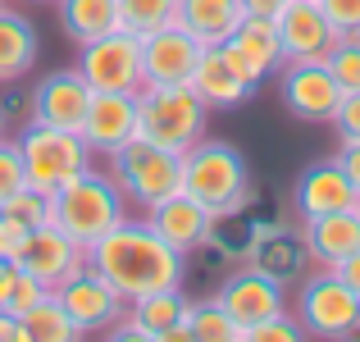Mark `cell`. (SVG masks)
<instances>
[{
  "label": "cell",
  "instance_id": "obj_13",
  "mask_svg": "<svg viewBox=\"0 0 360 342\" xmlns=\"http://www.w3.org/2000/svg\"><path fill=\"white\" fill-rule=\"evenodd\" d=\"M141 128L137 114V91H96L87 106V119H82V141L96 160H110L119 146H128Z\"/></svg>",
  "mask_w": 360,
  "mask_h": 342
},
{
  "label": "cell",
  "instance_id": "obj_7",
  "mask_svg": "<svg viewBox=\"0 0 360 342\" xmlns=\"http://www.w3.org/2000/svg\"><path fill=\"white\" fill-rule=\"evenodd\" d=\"M297 319L306 338H356L360 324V297L342 283V274L319 265L297 292Z\"/></svg>",
  "mask_w": 360,
  "mask_h": 342
},
{
  "label": "cell",
  "instance_id": "obj_10",
  "mask_svg": "<svg viewBox=\"0 0 360 342\" xmlns=\"http://www.w3.org/2000/svg\"><path fill=\"white\" fill-rule=\"evenodd\" d=\"M205 46L187 32L183 23H165L155 32L141 37V82L150 87H174V82H192V69L201 60Z\"/></svg>",
  "mask_w": 360,
  "mask_h": 342
},
{
  "label": "cell",
  "instance_id": "obj_37",
  "mask_svg": "<svg viewBox=\"0 0 360 342\" xmlns=\"http://www.w3.org/2000/svg\"><path fill=\"white\" fill-rule=\"evenodd\" d=\"M23 242H27V228L14 224L9 215H0V255H5V260H14V255L23 251Z\"/></svg>",
  "mask_w": 360,
  "mask_h": 342
},
{
  "label": "cell",
  "instance_id": "obj_30",
  "mask_svg": "<svg viewBox=\"0 0 360 342\" xmlns=\"http://www.w3.org/2000/svg\"><path fill=\"white\" fill-rule=\"evenodd\" d=\"M0 215H9L14 224H23L27 233H32V228L51 224V192H41V187H18V192L0 205Z\"/></svg>",
  "mask_w": 360,
  "mask_h": 342
},
{
  "label": "cell",
  "instance_id": "obj_18",
  "mask_svg": "<svg viewBox=\"0 0 360 342\" xmlns=\"http://www.w3.org/2000/svg\"><path fill=\"white\" fill-rule=\"evenodd\" d=\"M91 96H96V91H91V82L78 73V64H73V69H55L32 87V114H27V119L78 132L82 119H87Z\"/></svg>",
  "mask_w": 360,
  "mask_h": 342
},
{
  "label": "cell",
  "instance_id": "obj_40",
  "mask_svg": "<svg viewBox=\"0 0 360 342\" xmlns=\"http://www.w3.org/2000/svg\"><path fill=\"white\" fill-rule=\"evenodd\" d=\"M0 342H27L23 334V319L9 315V310H0Z\"/></svg>",
  "mask_w": 360,
  "mask_h": 342
},
{
  "label": "cell",
  "instance_id": "obj_8",
  "mask_svg": "<svg viewBox=\"0 0 360 342\" xmlns=\"http://www.w3.org/2000/svg\"><path fill=\"white\" fill-rule=\"evenodd\" d=\"M78 73L91 82V91H137L141 87V37L128 27L82 42Z\"/></svg>",
  "mask_w": 360,
  "mask_h": 342
},
{
  "label": "cell",
  "instance_id": "obj_17",
  "mask_svg": "<svg viewBox=\"0 0 360 342\" xmlns=\"http://www.w3.org/2000/svg\"><path fill=\"white\" fill-rule=\"evenodd\" d=\"M14 265H18V270H27L32 279H41L46 288H60L69 274H78L82 265H87V246L73 242L64 228L41 224V228L27 233V242H23V251L14 255Z\"/></svg>",
  "mask_w": 360,
  "mask_h": 342
},
{
  "label": "cell",
  "instance_id": "obj_36",
  "mask_svg": "<svg viewBox=\"0 0 360 342\" xmlns=\"http://www.w3.org/2000/svg\"><path fill=\"white\" fill-rule=\"evenodd\" d=\"M333 128L342 141H360V91H347L333 110Z\"/></svg>",
  "mask_w": 360,
  "mask_h": 342
},
{
  "label": "cell",
  "instance_id": "obj_16",
  "mask_svg": "<svg viewBox=\"0 0 360 342\" xmlns=\"http://www.w3.org/2000/svg\"><path fill=\"white\" fill-rule=\"evenodd\" d=\"M214 301H219V306L233 315V324L242 329V342H246V329H255L260 319L288 310V306H283V283L274 279V274L255 270V265H251V270L229 274V279H224V288L214 292Z\"/></svg>",
  "mask_w": 360,
  "mask_h": 342
},
{
  "label": "cell",
  "instance_id": "obj_21",
  "mask_svg": "<svg viewBox=\"0 0 360 342\" xmlns=\"http://www.w3.org/2000/svg\"><path fill=\"white\" fill-rule=\"evenodd\" d=\"M301 246L315 265H342L352 251H360V205L333 215H310L301 220Z\"/></svg>",
  "mask_w": 360,
  "mask_h": 342
},
{
  "label": "cell",
  "instance_id": "obj_12",
  "mask_svg": "<svg viewBox=\"0 0 360 342\" xmlns=\"http://www.w3.org/2000/svg\"><path fill=\"white\" fill-rule=\"evenodd\" d=\"M274 27H278V42H283V64L288 60H328V51L342 42L319 0H288L274 14Z\"/></svg>",
  "mask_w": 360,
  "mask_h": 342
},
{
  "label": "cell",
  "instance_id": "obj_20",
  "mask_svg": "<svg viewBox=\"0 0 360 342\" xmlns=\"http://www.w3.org/2000/svg\"><path fill=\"white\" fill-rule=\"evenodd\" d=\"M356 205H360V192H356V183L347 178V169L338 165V160H319V165H310L306 174L297 178L301 220H310V215H333V210H356Z\"/></svg>",
  "mask_w": 360,
  "mask_h": 342
},
{
  "label": "cell",
  "instance_id": "obj_24",
  "mask_svg": "<svg viewBox=\"0 0 360 342\" xmlns=\"http://www.w3.org/2000/svg\"><path fill=\"white\" fill-rule=\"evenodd\" d=\"M32 60H37V27L27 23V14H14L0 5V87L27 78Z\"/></svg>",
  "mask_w": 360,
  "mask_h": 342
},
{
  "label": "cell",
  "instance_id": "obj_3",
  "mask_svg": "<svg viewBox=\"0 0 360 342\" xmlns=\"http://www.w3.org/2000/svg\"><path fill=\"white\" fill-rule=\"evenodd\" d=\"M183 192L196 196L214 220H229L251 201V169L233 141L205 132L196 146L183 151Z\"/></svg>",
  "mask_w": 360,
  "mask_h": 342
},
{
  "label": "cell",
  "instance_id": "obj_27",
  "mask_svg": "<svg viewBox=\"0 0 360 342\" xmlns=\"http://www.w3.org/2000/svg\"><path fill=\"white\" fill-rule=\"evenodd\" d=\"M23 319V334L27 342H78L82 338V329L69 319V310L55 301V292H46L41 301H37L27 315H18Z\"/></svg>",
  "mask_w": 360,
  "mask_h": 342
},
{
  "label": "cell",
  "instance_id": "obj_28",
  "mask_svg": "<svg viewBox=\"0 0 360 342\" xmlns=\"http://www.w3.org/2000/svg\"><path fill=\"white\" fill-rule=\"evenodd\" d=\"M187 329L192 342H242V329L219 301H187Z\"/></svg>",
  "mask_w": 360,
  "mask_h": 342
},
{
  "label": "cell",
  "instance_id": "obj_1",
  "mask_svg": "<svg viewBox=\"0 0 360 342\" xmlns=\"http://www.w3.org/2000/svg\"><path fill=\"white\" fill-rule=\"evenodd\" d=\"M87 265L123 301H137L146 292H165L183 283V255L146 220H132V215L119 228H110L101 242L87 246Z\"/></svg>",
  "mask_w": 360,
  "mask_h": 342
},
{
  "label": "cell",
  "instance_id": "obj_31",
  "mask_svg": "<svg viewBox=\"0 0 360 342\" xmlns=\"http://www.w3.org/2000/svg\"><path fill=\"white\" fill-rule=\"evenodd\" d=\"M328 73L338 78V87H342V96L347 91H360V37H342V42L328 51Z\"/></svg>",
  "mask_w": 360,
  "mask_h": 342
},
{
  "label": "cell",
  "instance_id": "obj_15",
  "mask_svg": "<svg viewBox=\"0 0 360 342\" xmlns=\"http://www.w3.org/2000/svg\"><path fill=\"white\" fill-rule=\"evenodd\" d=\"M110 334H132L141 342H192V329H187V297L178 288L146 292V297L128 301V315H123Z\"/></svg>",
  "mask_w": 360,
  "mask_h": 342
},
{
  "label": "cell",
  "instance_id": "obj_45",
  "mask_svg": "<svg viewBox=\"0 0 360 342\" xmlns=\"http://www.w3.org/2000/svg\"><path fill=\"white\" fill-rule=\"evenodd\" d=\"M356 334H360V324H356Z\"/></svg>",
  "mask_w": 360,
  "mask_h": 342
},
{
  "label": "cell",
  "instance_id": "obj_26",
  "mask_svg": "<svg viewBox=\"0 0 360 342\" xmlns=\"http://www.w3.org/2000/svg\"><path fill=\"white\" fill-rule=\"evenodd\" d=\"M60 23L73 42H96V37L119 27V0H55Z\"/></svg>",
  "mask_w": 360,
  "mask_h": 342
},
{
  "label": "cell",
  "instance_id": "obj_4",
  "mask_svg": "<svg viewBox=\"0 0 360 342\" xmlns=\"http://www.w3.org/2000/svg\"><path fill=\"white\" fill-rule=\"evenodd\" d=\"M137 114L141 128L137 137L155 141V146H169L183 156L187 146L205 137V123H210V106L196 96L187 82H174V87H150L141 82L137 87Z\"/></svg>",
  "mask_w": 360,
  "mask_h": 342
},
{
  "label": "cell",
  "instance_id": "obj_5",
  "mask_svg": "<svg viewBox=\"0 0 360 342\" xmlns=\"http://www.w3.org/2000/svg\"><path fill=\"white\" fill-rule=\"evenodd\" d=\"M110 178L119 183V192L128 196L132 210L146 215L165 196L183 192V156L169 146H155L146 137H132L128 146H119L110 156Z\"/></svg>",
  "mask_w": 360,
  "mask_h": 342
},
{
  "label": "cell",
  "instance_id": "obj_38",
  "mask_svg": "<svg viewBox=\"0 0 360 342\" xmlns=\"http://www.w3.org/2000/svg\"><path fill=\"white\" fill-rule=\"evenodd\" d=\"M338 165L347 169V178H352L356 192H360V141H342V151H338Z\"/></svg>",
  "mask_w": 360,
  "mask_h": 342
},
{
  "label": "cell",
  "instance_id": "obj_35",
  "mask_svg": "<svg viewBox=\"0 0 360 342\" xmlns=\"http://www.w3.org/2000/svg\"><path fill=\"white\" fill-rule=\"evenodd\" d=\"M338 37H360V0H319Z\"/></svg>",
  "mask_w": 360,
  "mask_h": 342
},
{
  "label": "cell",
  "instance_id": "obj_2",
  "mask_svg": "<svg viewBox=\"0 0 360 342\" xmlns=\"http://www.w3.org/2000/svg\"><path fill=\"white\" fill-rule=\"evenodd\" d=\"M128 215H132L128 196L119 192V183L110 178V169L101 174L96 165L82 169L78 178H69V183H60L51 192V224L64 228V233H69L73 242H82V246L101 242V237H105L110 228H119Z\"/></svg>",
  "mask_w": 360,
  "mask_h": 342
},
{
  "label": "cell",
  "instance_id": "obj_44",
  "mask_svg": "<svg viewBox=\"0 0 360 342\" xmlns=\"http://www.w3.org/2000/svg\"><path fill=\"white\" fill-rule=\"evenodd\" d=\"M32 5H55V0H32Z\"/></svg>",
  "mask_w": 360,
  "mask_h": 342
},
{
  "label": "cell",
  "instance_id": "obj_42",
  "mask_svg": "<svg viewBox=\"0 0 360 342\" xmlns=\"http://www.w3.org/2000/svg\"><path fill=\"white\" fill-rule=\"evenodd\" d=\"M283 5H288V0H242V9H246V14H264V18H274Z\"/></svg>",
  "mask_w": 360,
  "mask_h": 342
},
{
  "label": "cell",
  "instance_id": "obj_43",
  "mask_svg": "<svg viewBox=\"0 0 360 342\" xmlns=\"http://www.w3.org/2000/svg\"><path fill=\"white\" fill-rule=\"evenodd\" d=\"M0 137H5V110H0Z\"/></svg>",
  "mask_w": 360,
  "mask_h": 342
},
{
  "label": "cell",
  "instance_id": "obj_19",
  "mask_svg": "<svg viewBox=\"0 0 360 342\" xmlns=\"http://www.w3.org/2000/svg\"><path fill=\"white\" fill-rule=\"evenodd\" d=\"M150 228H155L160 237H165L169 246H174L178 255H192V251H201L205 242L214 237V215L205 210L196 196H187V192H174V196H165L160 205H150L146 215H141Z\"/></svg>",
  "mask_w": 360,
  "mask_h": 342
},
{
  "label": "cell",
  "instance_id": "obj_14",
  "mask_svg": "<svg viewBox=\"0 0 360 342\" xmlns=\"http://www.w3.org/2000/svg\"><path fill=\"white\" fill-rule=\"evenodd\" d=\"M342 87L324 60H288L283 64V106L306 123H333Z\"/></svg>",
  "mask_w": 360,
  "mask_h": 342
},
{
  "label": "cell",
  "instance_id": "obj_11",
  "mask_svg": "<svg viewBox=\"0 0 360 342\" xmlns=\"http://www.w3.org/2000/svg\"><path fill=\"white\" fill-rule=\"evenodd\" d=\"M219 51L229 55V64L242 73L251 87H260L269 73L283 69V42H278V27L274 18L264 14H246L238 27L219 42Z\"/></svg>",
  "mask_w": 360,
  "mask_h": 342
},
{
  "label": "cell",
  "instance_id": "obj_34",
  "mask_svg": "<svg viewBox=\"0 0 360 342\" xmlns=\"http://www.w3.org/2000/svg\"><path fill=\"white\" fill-rule=\"evenodd\" d=\"M46 292H51V288H46L41 279H32L27 270H18L14 288H9V301H5V310H9V315H27V310H32L37 301L46 297Z\"/></svg>",
  "mask_w": 360,
  "mask_h": 342
},
{
  "label": "cell",
  "instance_id": "obj_22",
  "mask_svg": "<svg viewBox=\"0 0 360 342\" xmlns=\"http://www.w3.org/2000/svg\"><path fill=\"white\" fill-rule=\"evenodd\" d=\"M187 87H192L210 110H238L242 101L255 91L251 82H246L242 73L229 64V55H224L219 46H205V51H201V60H196L192 82H187Z\"/></svg>",
  "mask_w": 360,
  "mask_h": 342
},
{
  "label": "cell",
  "instance_id": "obj_33",
  "mask_svg": "<svg viewBox=\"0 0 360 342\" xmlns=\"http://www.w3.org/2000/svg\"><path fill=\"white\" fill-rule=\"evenodd\" d=\"M18 187H27V169H23V156H18V141L0 137V205H5Z\"/></svg>",
  "mask_w": 360,
  "mask_h": 342
},
{
  "label": "cell",
  "instance_id": "obj_25",
  "mask_svg": "<svg viewBox=\"0 0 360 342\" xmlns=\"http://www.w3.org/2000/svg\"><path fill=\"white\" fill-rule=\"evenodd\" d=\"M306 260L310 255H306V246H301V233L292 237V233H278V228H264L251 242V265L264 270V274H274L278 283L297 279V274L306 270Z\"/></svg>",
  "mask_w": 360,
  "mask_h": 342
},
{
  "label": "cell",
  "instance_id": "obj_32",
  "mask_svg": "<svg viewBox=\"0 0 360 342\" xmlns=\"http://www.w3.org/2000/svg\"><path fill=\"white\" fill-rule=\"evenodd\" d=\"M306 338V329H301L297 315H288V310H278V315L260 319L255 329H246V342H301Z\"/></svg>",
  "mask_w": 360,
  "mask_h": 342
},
{
  "label": "cell",
  "instance_id": "obj_29",
  "mask_svg": "<svg viewBox=\"0 0 360 342\" xmlns=\"http://www.w3.org/2000/svg\"><path fill=\"white\" fill-rule=\"evenodd\" d=\"M174 14H178V0H119V27H128L137 37L174 23Z\"/></svg>",
  "mask_w": 360,
  "mask_h": 342
},
{
  "label": "cell",
  "instance_id": "obj_23",
  "mask_svg": "<svg viewBox=\"0 0 360 342\" xmlns=\"http://www.w3.org/2000/svg\"><path fill=\"white\" fill-rule=\"evenodd\" d=\"M178 23L196 37L201 46H219L224 37L246 18L242 0H178Z\"/></svg>",
  "mask_w": 360,
  "mask_h": 342
},
{
  "label": "cell",
  "instance_id": "obj_9",
  "mask_svg": "<svg viewBox=\"0 0 360 342\" xmlns=\"http://www.w3.org/2000/svg\"><path fill=\"white\" fill-rule=\"evenodd\" d=\"M51 292H55V301L69 310V319L82 329V334H110V329L128 315V301H123L91 265H82L78 274H69V279H64L60 288H51Z\"/></svg>",
  "mask_w": 360,
  "mask_h": 342
},
{
  "label": "cell",
  "instance_id": "obj_41",
  "mask_svg": "<svg viewBox=\"0 0 360 342\" xmlns=\"http://www.w3.org/2000/svg\"><path fill=\"white\" fill-rule=\"evenodd\" d=\"M14 279H18V265L0 255V310H5V301H9V288H14Z\"/></svg>",
  "mask_w": 360,
  "mask_h": 342
},
{
  "label": "cell",
  "instance_id": "obj_46",
  "mask_svg": "<svg viewBox=\"0 0 360 342\" xmlns=\"http://www.w3.org/2000/svg\"><path fill=\"white\" fill-rule=\"evenodd\" d=\"M0 5H5V0H0Z\"/></svg>",
  "mask_w": 360,
  "mask_h": 342
},
{
  "label": "cell",
  "instance_id": "obj_39",
  "mask_svg": "<svg viewBox=\"0 0 360 342\" xmlns=\"http://www.w3.org/2000/svg\"><path fill=\"white\" fill-rule=\"evenodd\" d=\"M333 270L342 274V283H347V288H352L356 297H360V251H352V255H347L342 265H333Z\"/></svg>",
  "mask_w": 360,
  "mask_h": 342
},
{
  "label": "cell",
  "instance_id": "obj_6",
  "mask_svg": "<svg viewBox=\"0 0 360 342\" xmlns=\"http://www.w3.org/2000/svg\"><path fill=\"white\" fill-rule=\"evenodd\" d=\"M14 141H18V156H23V169H27V187H41V192H55L60 183H69L82 169L96 165L82 132H73V128H51V123L27 119Z\"/></svg>",
  "mask_w": 360,
  "mask_h": 342
}]
</instances>
